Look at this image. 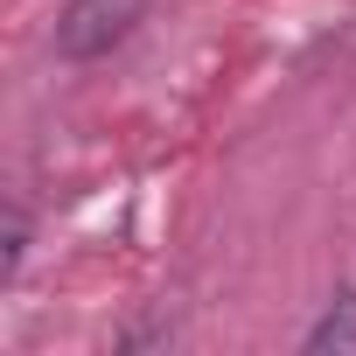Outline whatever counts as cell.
Segmentation results:
<instances>
[{"instance_id":"6da1fadb","label":"cell","mask_w":356,"mask_h":356,"mask_svg":"<svg viewBox=\"0 0 356 356\" xmlns=\"http://www.w3.org/2000/svg\"><path fill=\"white\" fill-rule=\"evenodd\" d=\"M140 8H147V0H63V8H56V56H70V63L105 56L140 22Z\"/></svg>"},{"instance_id":"7a4b0ae2","label":"cell","mask_w":356,"mask_h":356,"mask_svg":"<svg viewBox=\"0 0 356 356\" xmlns=\"http://www.w3.org/2000/svg\"><path fill=\"white\" fill-rule=\"evenodd\" d=\"M300 349H307V356H356V286L328 293V307L307 321Z\"/></svg>"},{"instance_id":"3957f363","label":"cell","mask_w":356,"mask_h":356,"mask_svg":"<svg viewBox=\"0 0 356 356\" xmlns=\"http://www.w3.org/2000/svg\"><path fill=\"white\" fill-rule=\"evenodd\" d=\"M22 252H29V217H22V203H8V252H0V280H15Z\"/></svg>"}]
</instances>
